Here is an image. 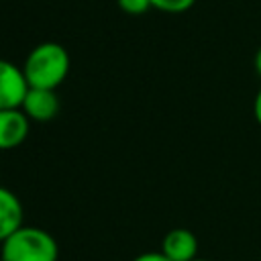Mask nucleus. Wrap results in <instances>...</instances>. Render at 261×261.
Instances as JSON below:
<instances>
[{"label": "nucleus", "mask_w": 261, "mask_h": 261, "mask_svg": "<svg viewBox=\"0 0 261 261\" xmlns=\"http://www.w3.org/2000/svg\"><path fill=\"white\" fill-rule=\"evenodd\" d=\"M22 71L29 86L55 90L69 73V53L55 41L39 43L24 59Z\"/></svg>", "instance_id": "1"}, {"label": "nucleus", "mask_w": 261, "mask_h": 261, "mask_svg": "<svg viewBox=\"0 0 261 261\" xmlns=\"http://www.w3.org/2000/svg\"><path fill=\"white\" fill-rule=\"evenodd\" d=\"M120 10L126 14H145L151 6V0H116Z\"/></svg>", "instance_id": "9"}, {"label": "nucleus", "mask_w": 261, "mask_h": 261, "mask_svg": "<svg viewBox=\"0 0 261 261\" xmlns=\"http://www.w3.org/2000/svg\"><path fill=\"white\" fill-rule=\"evenodd\" d=\"M24 210L14 192L0 186V243L22 226Z\"/></svg>", "instance_id": "7"}, {"label": "nucleus", "mask_w": 261, "mask_h": 261, "mask_svg": "<svg viewBox=\"0 0 261 261\" xmlns=\"http://www.w3.org/2000/svg\"><path fill=\"white\" fill-rule=\"evenodd\" d=\"M253 63H255V69H257V73L261 75V47L257 49V53H255V59H253Z\"/></svg>", "instance_id": "12"}, {"label": "nucleus", "mask_w": 261, "mask_h": 261, "mask_svg": "<svg viewBox=\"0 0 261 261\" xmlns=\"http://www.w3.org/2000/svg\"><path fill=\"white\" fill-rule=\"evenodd\" d=\"M133 261H169L161 251H149V253H141L137 255Z\"/></svg>", "instance_id": "10"}, {"label": "nucleus", "mask_w": 261, "mask_h": 261, "mask_svg": "<svg viewBox=\"0 0 261 261\" xmlns=\"http://www.w3.org/2000/svg\"><path fill=\"white\" fill-rule=\"evenodd\" d=\"M29 82L22 67L14 65L8 59H0V110L2 108H20L27 92Z\"/></svg>", "instance_id": "3"}, {"label": "nucleus", "mask_w": 261, "mask_h": 261, "mask_svg": "<svg viewBox=\"0 0 261 261\" xmlns=\"http://www.w3.org/2000/svg\"><path fill=\"white\" fill-rule=\"evenodd\" d=\"M196 0H151V6L155 10H161V12H169V14H179V12H186L194 6Z\"/></svg>", "instance_id": "8"}, {"label": "nucleus", "mask_w": 261, "mask_h": 261, "mask_svg": "<svg viewBox=\"0 0 261 261\" xmlns=\"http://www.w3.org/2000/svg\"><path fill=\"white\" fill-rule=\"evenodd\" d=\"M0 261H4V259H2V257H0Z\"/></svg>", "instance_id": "14"}, {"label": "nucleus", "mask_w": 261, "mask_h": 261, "mask_svg": "<svg viewBox=\"0 0 261 261\" xmlns=\"http://www.w3.org/2000/svg\"><path fill=\"white\" fill-rule=\"evenodd\" d=\"M253 114H255V120L261 126V88H259V92L255 96V102H253Z\"/></svg>", "instance_id": "11"}, {"label": "nucleus", "mask_w": 261, "mask_h": 261, "mask_svg": "<svg viewBox=\"0 0 261 261\" xmlns=\"http://www.w3.org/2000/svg\"><path fill=\"white\" fill-rule=\"evenodd\" d=\"M20 108L31 120L49 122L59 112V98H57L55 90L31 86L27 96H24V100H22V104H20Z\"/></svg>", "instance_id": "5"}, {"label": "nucleus", "mask_w": 261, "mask_h": 261, "mask_svg": "<svg viewBox=\"0 0 261 261\" xmlns=\"http://www.w3.org/2000/svg\"><path fill=\"white\" fill-rule=\"evenodd\" d=\"M161 253L169 261H192L198 257V239L188 228H171L161 241Z\"/></svg>", "instance_id": "6"}, {"label": "nucleus", "mask_w": 261, "mask_h": 261, "mask_svg": "<svg viewBox=\"0 0 261 261\" xmlns=\"http://www.w3.org/2000/svg\"><path fill=\"white\" fill-rule=\"evenodd\" d=\"M192 261H208V259H200V257H196V259H192Z\"/></svg>", "instance_id": "13"}, {"label": "nucleus", "mask_w": 261, "mask_h": 261, "mask_svg": "<svg viewBox=\"0 0 261 261\" xmlns=\"http://www.w3.org/2000/svg\"><path fill=\"white\" fill-rule=\"evenodd\" d=\"M4 261H57L59 245L51 232L39 226H20L0 243Z\"/></svg>", "instance_id": "2"}, {"label": "nucleus", "mask_w": 261, "mask_h": 261, "mask_svg": "<svg viewBox=\"0 0 261 261\" xmlns=\"http://www.w3.org/2000/svg\"><path fill=\"white\" fill-rule=\"evenodd\" d=\"M31 118L22 108H2L0 110V151L14 149L29 137Z\"/></svg>", "instance_id": "4"}]
</instances>
